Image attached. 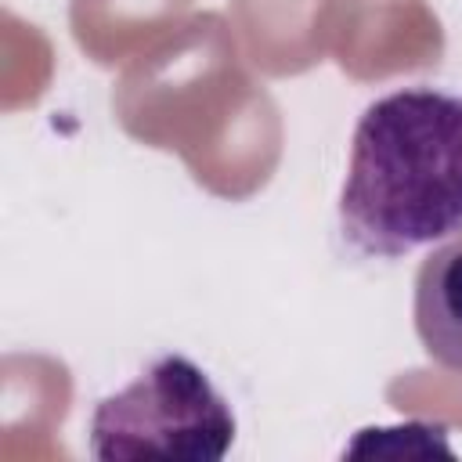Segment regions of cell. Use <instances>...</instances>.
<instances>
[{
	"mask_svg": "<svg viewBox=\"0 0 462 462\" xmlns=\"http://www.w3.org/2000/svg\"><path fill=\"white\" fill-rule=\"evenodd\" d=\"M339 231L357 253L386 260L462 235V94L408 87L361 112Z\"/></svg>",
	"mask_w": 462,
	"mask_h": 462,
	"instance_id": "1",
	"label": "cell"
},
{
	"mask_svg": "<svg viewBox=\"0 0 462 462\" xmlns=\"http://www.w3.org/2000/svg\"><path fill=\"white\" fill-rule=\"evenodd\" d=\"M231 444V404L184 354L155 357L90 415V455L101 462H220Z\"/></svg>",
	"mask_w": 462,
	"mask_h": 462,
	"instance_id": "2",
	"label": "cell"
},
{
	"mask_svg": "<svg viewBox=\"0 0 462 462\" xmlns=\"http://www.w3.org/2000/svg\"><path fill=\"white\" fill-rule=\"evenodd\" d=\"M411 314L426 354L462 372V238L444 242L419 263Z\"/></svg>",
	"mask_w": 462,
	"mask_h": 462,
	"instance_id": "3",
	"label": "cell"
}]
</instances>
